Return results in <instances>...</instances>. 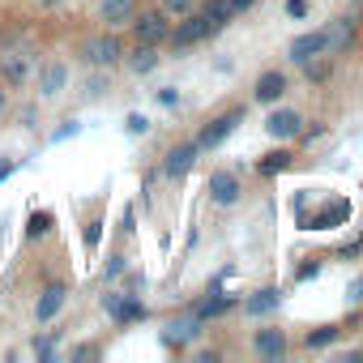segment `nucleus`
<instances>
[{
	"instance_id": "obj_26",
	"label": "nucleus",
	"mask_w": 363,
	"mask_h": 363,
	"mask_svg": "<svg viewBox=\"0 0 363 363\" xmlns=\"http://www.w3.org/2000/svg\"><path fill=\"white\" fill-rule=\"evenodd\" d=\"M337 337V329L333 325H325V329H316V333H308V346H329Z\"/></svg>"
},
{
	"instance_id": "obj_31",
	"label": "nucleus",
	"mask_w": 363,
	"mask_h": 363,
	"mask_svg": "<svg viewBox=\"0 0 363 363\" xmlns=\"http://www.w3.org/2000/svg\"><path fill=\"white\" fill-rule=\"evenodd\" d=\"M175 99H179V94H175V90H171V86H162V90H158V103H162V107H171V103H175Z\"/></svg>"
},
{
	"instance_id": "obj_33",
	"label": "nucleus",
	"mask_w": 363,
	"mask_h": 363,
	"mask_svg": "<svg viewBox=\"0 0 363 363\" xmlns=\"http://www.w3.org/2000/svg\"><path fill=\"white\" fill-rule=\"evenodd\" d=\"M9 171H13V162H0V179H5V175H9Z\"/></svg>"
},
{
	"instance_id": "obj_30",
	"label": "nucleus",
	"mask_w": 363,
	"mask_h": 363,
	"mask_svg": "<svg viewBox=\"0 0 363 363\" xmlns=\"http://www.w3.org/2000/svg\"><path fill=\"white\" fill-rule=\"evenodd\" d=\"M286 13H291V18H303V13H308V0H286Z\"/></svg>"
},
{
	"instance_id": "obj_22",
	"label": "nucleus",
	"mask_w": 363,
	"mask_h": 363,
	"mask_svg": "<svg viewBox=\"0 0 363 363\" xmlns=\"http://www.w3.org/2000/svg\"><path fill=\"white\" fill-rule=\"evenodd\" d=\"M286 167H291V154H286V150H278V154H265V158L257 162V171H261V175H274V171H286Z\"/></svg>"
},
{
	"instance_id": "obj_27",
	"label": "nucleus",
	"mask_w": 363,
	"mask_h": 363,
	"mask_svg": "<svg viewBox=\"0 0 363 363\" xmlns=\"http://www.w3.org/2000/svg\"><path fill=\"white\" fill-rule=\"evenodd\" d=\"M52 231V218L48 214H30V235H48Z\"/></svg>"
},
{
	"instance_id": "obj_5",
	"label": "nucleus",
	"mask_w": 363,
	"mask_h": 363,
	"mask_svg": "<svg viewBox=\"0 0 363 363\" xmlns=\"http://www.w3.org/2000/svg\"><path fill=\"white\" fill-rule=\"evenodd\" d=\"M0 73H5V82H26V73H30V52L26 48H0Z\"/></svg>"
},
{
	"instance_id": "obj_1",
	"label": "nucleus",
	"mask_w": 363,
	"mask_h": 363,
	"mask_svg": "<svg viewBox=\"0 0 363 363\" xmlns=\"http://www.w3.org/2000/svg\"><path fill=\"white\" fill-rule=\"evenodd\" d=\"M120 56H124V48H120V39H116L111 30H107V35H94V39L82 43V60H86L90 69H111Z\"/></svg>"
},
{
	"instance_id": "obj_24",
	"label": "nucleus",
	"mask_w": 363,
	"mask_h": 363,
	"mask_svg": "<svg viewBox=\"0 0 363 363\" xmlns=\"http://www.w3.org/2000/svg\"><path fill=\"white\" fill-rule=\"evenodd\" d=\"M227 308H231V299H227V295H218V299H206V303L197 308V316H201V320H206V316H223Z\"/></svg>"
},
{
	"instance_id": "obj_20",
	"label": "nucleus",
	"mask_w": 363,
	"mask_h": 363,
	"mask_svg": "<svg viewBox=\"0 0 363 363\" xmlns=\"http://www.w3.org/2000/svg\"><path fill=\"white\" fill-rule=\"evenodd\" d=\"M201 13L210 18V26H214V30H223V26H227V22L235 18V9H231V0H210V5H206Z\"/></svg>"
},
{
	"instance_id": "obj_9",
	"label": "nucleus",
	"mask_w": 363,
	"mask_h": 363,
	"mask_svg": "<svg viewBox=\"0 0 363 363\" xmlns=\"http://www.w3.org/2000/svg\"><path fill=\"white\" fill-rule=\"evenodd\" d=\"M240 120H244V111H227V116L210 120V128L201 133V141H197V145H201V150H214L218 141H227V137L235 133V124H240Z\"/></svg>"
},
{
	"instance_id": "obj_13",
	"label": "nucleus",
	"mask_w": 363,
	"mask_h": 363,
	"mask_svg": "<svg viewBox=\"0 0 363 363\" xmlns=\"http://www.w3.org/2000/svg\"><path fill=\"white\" fill-rule=\"evenodd\" d=\"M103 308H107L120 325H128V320H141V316H145V308H141L137 299H124V295H103Z\"/></svg>"
},
{
	"instance_id": "obj_25",
	"label": "nucleus",
	"mask_w": 363,
	"mask_h": 363,
	"mask_svg": "<svg viewBox=\"0 0 363 363\" xmlns=\"http://www.w3.org/2000/svg\"><path fill=\"white\" fill-rule=\"evenodd\" d=\"M303 69H308V82H325V77H329V60H320V56H316V65L308 60Z\"/></svg>"
},
{
	"instance_id": "obj_18",
	"label": "nucleus",
	"mask_w": 363,
	"mask_h": 363,
	"mask_svg": "<svg viewBox=\"0 0 363 363\" xmlns=\"http://www.w3.org/2000/svg\"><path fill=\"white\" fill-rule=\"evenodd\" d=\"M278 299H282V295H278L274 286H265V291H257V295L244 303V312H248V316H265V312H274V308H278Z\"/></svg>"
},
{
	"instance_id": "obj_12",
	"label": "nucleus",
	"mask_w": 363,
	"mask_h": 363,
	"mask_svg": "<svg viewBox=\"0 0 363 363\" xmlns=\"http://www.w3.org/2000/svg\"><path fill=\"white\" fill-rule=\"evenodd\" d=\"M252 94H257V103H278V99L286 94V73H278V69L261 73L257 86H252Z\"/></svg>"
},
{
	"instance_id": "obj_15",
	"label": "nucleus",
	"mask_w": 363,
	"mask_h": 363,
	"mask_svg": "<svg viewBox=\"0 0 363 363\" xmlns=\"http://www.w3.org/2000/svg\"><path fill=\"white\" fill-rule=\"evenodd\" d=\"M99 13H103V22H107V26L133 22V0H103V5H99Z\"/></svg>"
},
{
	"instance_id": "obj_16",
	"label": "nucleus",
	"mask_w": 363,
	"mask_h": 363,
	"mask_svg": "<svg viewBox=\"0 0 363 363\" xmlns=\"http://www.w3.org/2000/svg\"><path fill=\"white\" fill-rule=\"evenodd\" d=\"M65 77H69V69H65L60 60H52V65H43V73H39V90H43V94H60Z\"/></svg>"
},
{
	"instance_id": "obj_21",
	"label": "nucleus",
	"mask_w": 363,
	"mask_h": 363,
	"mask_svg": "<svg viewBox=\"0 0 363 363\" xmlns=\"http://www.w3.org/2000/svg\"><path fill=\"white\" fill-rule=\"evenodd\" d=\"M158 65V56H154V48L150 43H137V52H133V60H128V69L133 73H150Z\"/></svg>"
},
{
	"instance_id": "obj_10",
	"label": "nucleus",
	"mask_w": 363,
	"mask_h": 363,
	"mask_svg": "<svg viewBox=\"0 0 363 363\" xmlns=\"http://www.w3.org/2000/svg\"><path fill=\"white\" fill-rule=\"evenodd\" d=\"M257 354L265 359V363H278L282 354H286V333L282 329H257Z\"/></svg>"
},
{
	"instance_id": "obj_23",
	"label": "nucleus",
	"mask_w": 363,
	"mask_h": 363,
	"mask_svg": "<svg viewBox=\"0 0 363 363\" xmlns=\"http://www.w3.org/2000/svg\"><path fill=\"white\" fill-rule=\"evenodd\" d=\"M158 9L167 18H184V13H193V0H158Z\"/></svg>"
},
{
	"instance_id": "obj_4",
	"label": "nucleus",
	"mask_w": 363,
	"mask_h": 363,
	"mask_svg": "<svg viewBox=\"0 0 363 363\" xmlns=\"http://www.w3.org/2000/svg\"><path fill=\"white\" fill-rule=\"evenodd\" d=\"M197 154H201V145H197V141H184V145L167 150V158H162V175H171V179H184V175L193 171Z\"/></svg>"
},
{
	"instance_id": "obj_17",
	"label": "nucleus",
	"mask_w": 363,
	"mask_h": 363,
	"mask_svg": "<svg viewBox=\"0 0 363 363\" xmlns=\"http://www.w3.org/2000/svg\"><path fill=\"white\" fill-rule=\"evenodd\" d=\"M346 214H350V206H346V201H333V206H325L320 214H312V227H316V231L337 227V223H346Z\"/></svg>"
},
{
	"instance_id": "obj_34",
	"label": "nucleus",
	"mask_w": 363,
	"mask_h": 363,
	"mask_svg": "<svg viewBox=\"0 0 363 363\" xmlns=\"http://www.w3.org/2000/svg\"><path fill=\"white\" fill-rule=\"evenodd\" d=\"M0 111H5V90H0Z\"/></svg>"
},
{
	"instance_id": "obj_32",
	"label": "nucleus",
	"mask_w": 363,
	"mask_h": 363,
	"mask_svg": "<svg viewBox=\"0 0 363 363\" xmlns=\"http://www.w3.org/2000/svg\"><path fill=\"white\" fill-rule=\"evenodd\" d=\"M248 5H252V0H231V9H235V13H240V9H248Z\"/></svg>"
},
{
	"instance_id": "obj_8",
	"label": "nucleus",
	"mask_w": 363,
	"mask_h": 363,
	"mask_svg": "<svg viewBox=\"0 0 363 363\" xmlns=\"http://www.w3.org/2000/svg\"><path fill=\"white\" fill-rule=\"evenodd\" d=\"M265 133H269V137H282V141H286V137H299V133H303V116L291 111V107H282V111H274V116L265 120Z\"/></svg>"
},
{
	"instance_id": "obj_2",
	"label": "nucleus",
	"mask_w": 363,
	"mask_h": 363,
	"mask_svg": "<svg viewBox=\"0 0 363 363\" xmlns=\"http://www.w3.org/2000/svg\"><path fill=\"white\" fill-rule=\"evenodd\" d=\"M133 35H137V43L158 48V43H167V39H171V22H167V13H162V9H150V13L133 18Z\"/></svg>"
},
{
	"instance_id": "obj_6",
	"label": "nucleus",
	"mask_w": 363,
	"mask_h": 363,
	"mask_svg": "<svg viewBox=\"0 0 363 363\" xmlns=\"http://www.w3.org/2000/svg\"><path fill=\"white\" fill-rule=\"evenodd\" d=\"M320 35H325V52H329V56H337V52H346V48H350V39H354V18H333Z\"/></svg>"
},
{
	"instance_id": "obj_7",
	"label": "nucleus",
	"mask_w": 363,
	"mask_h": 363,
	"mask_svg": "<svg viewBox=\"0 0 363 363\" xmlns=\"http://www.w3.org/2000/svg\"><path fill=\"white\" fill-rule=\"evenodd\" d=\"M235 197H240L235 171H214V175H210V201H214V206H235Z\"/></svg>"
},
{
	"instance_id": "obj_35",
	"label": "nucleus",
	"mask_w": 363,
	"mask_h": 363,
	"mask_svg": "<svg viewBox=\"0 0 363 363\" xmlns=\"http://www.w3.org/2000/svg\"><path fill=\"white\" fill-rule=\"evenodd\" d=\"M39 5H60V0H39Z\"/></svg>"
},
{
	"instance_id": "obj_29",
	"label": "nucleus",
	"mask_w": 363,
	"mask_h": 363,
	"mask_svg": "<svg viewBox=\"0 0 363 363\" xmlns=\"http://www.w3.org/2000/svg\"><path fill=\"white\" fill-rule=\"evenodd\" d=\"M346 295H350V303H363V278H354V282L346 286Z\"/></svg>"
},
{
	"instance_id": "obj_11",
	"label": "nucleus",
	"mask_w": 363,
	"mask_h": 363,
	"mask_svg": "<svg viewBox=\"0 0 363 363\" xmlns=\"http://www.w3.org/2000/svg\"><path fill=\"white\" fill-rule=\"evenodd\" d=\"M316 56H329V52H325V35H320V30L299 35V39L291 43V60H295V65H308V60H316Z\"/></svg>"
},
{
	"instance_id": "obj_14",
	"label": "nucleus",
	"mask_w": 363,
	"mask_h": 363,
	"mask_svg": "<svg viewBox=\"0 0 363 363\" xmlns=\"http://www.w3.org/2000/svg\"><path fill=\"white\" fill-rule=\"evenodd\" d=\"M65 295H69V291H65L60 282H52V286L39 295V303H35V320H52V316L65 308Z\"/></svg>"
},
{
	"instance_id": "obj_19",
	"label": "nucleus",
	"mask_w": 363,
	"mask_h": 363,
	"mask_svg": "<svg viewBox=\"0 0 363 363\" xmlns=\"http://www.w3.org/2000/svg\"><path fill=\"white\" fill-rule=\"evenodd\" d=\"M197 325H201V316H179V320H171L167 325V342H189V337H197Z\"/></svg>"
},
{
	"instance_id": "obj_3",
	"label": "nucleus",
	"mask_w": 363,
	"mask_h": 363,
	"mask_svg": "<svg viewBox=\"0 0 363 363\" xmlns=\"http://www.w3.org/2000/svg\"><path fill=\"white\" fill-rule=\"evenodd\" d=\"M210 35H218V30L210 26V18H206V13H193V18H184V22L171 30V43H175V48H193V43H201V39H210Z\"/></svg>"
},
{
	"instance_id": "obj_28",
	"label": "nucleus",
	"mask_w": 363,
	"mask_h": 363,
	"mask_svg": "<svg viewBox=\"0 0 363 363\" xmlns=\"http://www.w3.org/2000/svg\"><path fill=\"white\" fill-rule=\"evenodd\" d=\"M124 124H128V133H145V128H150V120H145V116H128Z\"/></svg>"
}]
</instances>
